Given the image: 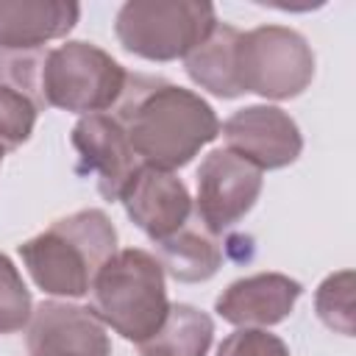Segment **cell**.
<instances>
[{
    "label": "cell",
    "instance_id": "1",
    "mask_svg": "<svg viewBox=\"0 0 356 356\" xmlns=\"http://www.w3.org/2000/svg\"><path fill=\"white\" fill-rule=\"evenodd\" d=\"M111 114L139 161L161 170L186 167L200 147L220 136V120L197 92L153 75L128 72Z\"/></svg>",
    "mask_w": 356,
    "mask_h": 356
},
{
    "label": "cell",
    "instance_id": "2",
    "mask_svg": "<svg viewBox=\"0 0 356 356\" xmlns=\"http://www.w3.org/2000/svg\"><path fill=\"white\" fill-rule=\"evenodd\" d=\"M17 250L42 292L83 298L100 267L117 253V228L103 209H81L58 217Z\"/></svg>",
    "mask_w": 356,
    "mask_h": 356
},
{
    "label": "cell",
    "instance_id": "3",
    "mask_svg": "<svg viewBox=\"0 0 356 356\" xmlns=\"http://www.w3.org/2000/svg\"><path fill=\"white\" fill-rule=\"evenodd\" d=\"M92 312L128 342H145L170 312L164 270L142 248L117 250L92 281Z\"/></svg>",
    "mask_w": 356,
    "mask_h": 356
},
{
    "label": "cell",
    "instance_id": "4",
    "mask_svg": "<svg viewBox=\"0 0 356 356\" xmlns=\"http://www.w3.org/2000/svg\"><path fill=\"white\" fill-rule=\"evenodd\" d=\"M211 3L128 0L117 11L114 33L122 50L147 61H175L192 53L217 25Z\"/></svg>",
    "mask_w": 356,
    "mask_h": 356
},
{
    "label": "cell",
    "instance_id": "5",
    "mask_svg": "<svg viewBox=\"0 0 356 356\" xmlns=\"http://www.w3.org/2000/svg\"><path fill=\"white\" fill-rule=\"evenodd\" d=\"M125 67L103 47L72 39L44 56L42 97L47 106L72 114L111 111L125 89Z\"/></svg>",
    "mask_w": 356,
    "mask_h": 356
},
{
    "label": "cell",
    "instance_id": "6",
    "mask_svg": "<svg viewBox=\"0 0 356 356\" xmlns=\"http://www.w3.org/2000/svg\"><path fill=\"white\" fill-rule=\"evenodd\" d=\"M236 78L242 92H256L267 100L298 97L314 78L312 44L295 28L259 25L239 36Z\"/></svg>",
    "mask_w": 356,
    "mask_h": 356
},
{
    "label": "cell",
    "instance_id": "7",
    "mask_svg": "<svg viewBox=\"0 0 356 356\" xmlns=\"http://www.w3.org/2000/svg\"><path fill=\"white\" fill-rule=\"evenodd\" d=\"M261 170L228 147L203 156L197 167L195 217L214 236L234 228L261 195Z\"/></svg>",
    "mask_w": 356,
    "mask_h": 356
},
{
    "label": "cell",
    "instance_id": "8",
    "mask_svg": "<svg viewBox=\"0 0 356 356\" xmlns=\"http://www.w3.org/2000/svg\"><path fill=\"white\" fill-rule=\"evenodd\" d=\"M222 139L228 142V150L264 170H281L289 167L300 150L303 136L298 122L278 106L256 103L236 108L222 125Z\"/></svg>",
    "mask_w": 356,
    "mask_h": 356
},
{
    "label": "cell",
    "instance_id": "9",
    "mask_svg": "<svg viewBox=\"0 0 356 356\" xmlns=\"http://www.w3.org/2000/svg\"><path fill=\"white\" fill-rule=\"evenodd\" d=\"M70 139L78 150V172L95 175L97 192L106 200H120L122 189L142 167L120 120L111 111L86 114L75 122Z\"/></svg>",
    "mask_w": 356,
    "mask_h": 356
},
{
    "label": "cell",
    "instance_id": "10",
    "mask_svg": "<svg viewBox=\"0 0 356 356\" xmlns=\"http://www.w3.org/2000/svg\"><path fill=\"white\" fill-rule=\"evenodd\" d=\"M28 356H111V339L89 306L44 300L28 323Z\"/></svg>",
    "mask_w": 356,
    "mask_h": 356
},
{
    "label": "cell",
    "instance_id": "11",
    "mask_svg": "<svg viewBox=\"0 0 356 356\" xmlns=\"http://www.w3.org/2000/svg\"><path fill=\"white\" fill-rule=\"evenodd\" d=\"M128 220L153 242L172 236L192 220V197L186 184L161 167L142 164L120 195Z\"/></svg>",
    "mask_w": 356,
    "mask_h": 356
},
{
    "label": "cell",
    "instance_id": "12",
    "mask_svg": "<svg viewBox=\"0 0 356 356\" xmlns=\"http://www.w3.org/2000/svg\"><path fill=\"white\" fill-rule=\"evenodd\" d=\"M300 295V281L284 273H256L228 284L214 300V312L239 328H267L284 323Z\"/></svg>",
    "mask_w": 356,
    "mask_h": 356
},
{
    "label": "cell",
    "instance_id": "13",
    "mask_svg": "<svg viewBox=\"0 0 356 356\" xmlns=\"http://www.w3.org/2000/svg\"><path fill=\"white\" fill-rule=\"evenodd\" d=\"M81 17L72 0H0V47L39 50L67 36Z\"/></svg>",
    "mask_w": 356,
    "mask_h": 356
},
{
    "label": "cell",
    "instance_id": "14",
    "mask_svg": "<svg viewBox=\"0 0 356 356\" xmlns=\"http://www.w3.org/2000/svg\"><path fill=\"white\" fill-rule=\"evenodd\" d=\"M153 245H156V259H159L161 270L181 284L209 281L222 264L220 239L211 231H206L197 222V217H192L172 236L153 242Z\"/></svg>",
    "mask_w": 356,
    "mask_h": 356
},
{
    "label": "cell",
    "instance_id": "15",
    "mask_svg": "<svg viewBox=\"0 0 356 356\" xmlns=\"http://www.w3.org/2000/svg\"><path fill=\"white\" fill-rule=\"evenodd\" d=\"M239 36H242L239 28H234L228 22H217L214 31L192 53L184 56V70L192 78V83H197L200 89H206L222 100L245 95L239 86V78H236Z\"/></svg>",
    "mask_w": 356,
    "mask_h": 356
},
{
    "label": "cell",
    "instance_id": "16",
    "mask_svg": "<svg viewBox=\"0 0 356 356\" xmlns=\"http://www.w3.org/2000/svg\"><path fill=\"white\" fill-rule=\"evenodd\" d=\"M214 339V320L192 303H170L159 331L139 342V356H206Z\"/></svg>",
    "mask_w": 356,
    "mask_h": 356
},
{
    "label": "cell",
    "instance_id": "17",
    "mask_svg": "<svg viewBox=\"0 0 356 356\" xmlns=\"http://www.w3.org/2000/svg\"><path fill=\"white\" fill-rule=\"evenodd\" d=\"M47 47L39 50H3L0 47V86L19 92L39 111L47 108L42 97V67Z\"/></svg>",
    "mask_w": 356,
    "mask_h": 356
},
{
    "label": "cell",
    "instance_id": "18",
    "mask_svg": "<svg viewBox=\"0 0 356 356\" xmlns=\"http://www.w3.org/2000/svg\"><path fill=\"white\" fill-rule=\"evenodd\" d=\"M314 309H317V317L331 331L353 337V273L350 270L331 273L317 286Z\"/></svg>",
    "mask_w": 356,
    "mask_h": 356
},
{
    "label": "cell",
    "instance_id": "19",
    "mask_svg": "<svg viewBox=\"0 0 356 356\" xmlns=\"http://www.w3.org/2000/svg\"><path fill=\"white\" fill-rule=\"evenodd\" d=\"M33 300L14 261L0 253V334H17L31 323Z\"/></svg>",
    "mask_w": 356,
    "mask_h": 356
},
{
    "label": "cell",
    "instance_id": "20",
    "mask_svg": "<svg viewBox=\"0 0 356 356\" xmlns=\"http://www.w3.org/2000/svg\"><path fill=\"white\" fill-rule=\"evenodd\" d=\"M39 108L14 89L0 86V153H11L33 134Z\"/></svg>",
    "mask_w": 356,
    "mask_h": 356
},
{
    "label": "cell",
    "instance_id": "21",
    "mask_svg": "<svg viewBox=\"0 0 356 356\" xmlns=\"http://www.w3.org/2000/svg\"><path fill=\"white\" fill-rule=\"evenodd\" d=\"M217 356H289V348L264 328H239L220 342Z\"/></svg>",
    "mask_w": 356,
    "mask_h": 356
},
{
    "label": "cell",
    "instance_id": "22",
    "mask_svg": "<svg viewBox=\"0 0 356 356\" xmlns=\"http://www.w3.org/2000/svg\"><path fill=\"white\" fill-rule=\"evenodd\" d=\"M3 156H6V153H0V164H3Z\"/></svg>",
    "mask_w": 356,
    "mask_h": 356
}]
</instances>
